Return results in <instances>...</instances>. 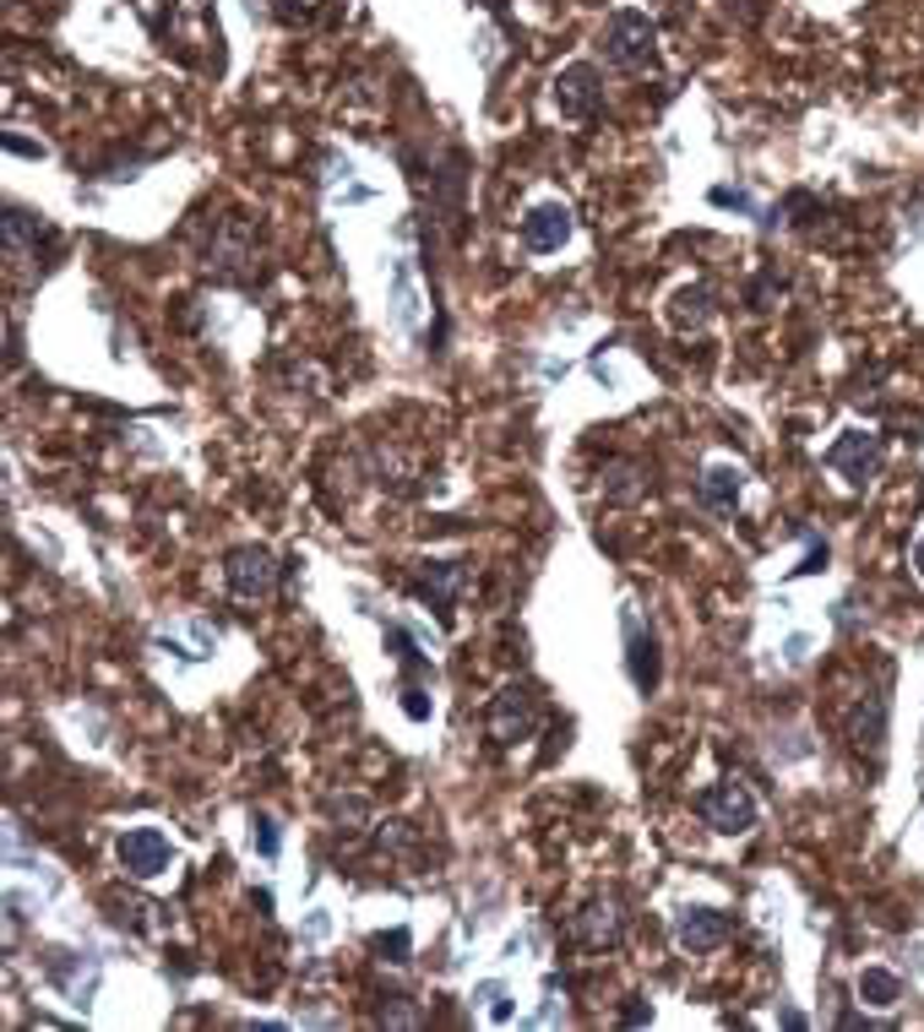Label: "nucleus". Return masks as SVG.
I'll list each match as a JSON object with an SVG mask.
<instances>
[{"label": "nucleus", "mask_w": 924, "mask_h": 1032, "mask_svg": "<svg viewBox=\"0 0 924 1032\" xmlns=\"http://www.w3.org/2000/svg\"><path fill=\"white\" fill-rule=\"evenodd\" d=\"M653 50H659V28H653L648 11H631V6L609 11V22H603V55L609 61L637 71V65L653 61Z\"/></svg>", "instance_id": "obj_1"}, {"label": "nucleus", "mask_w": 924, "mask_h": 1032, "mask_svg": "<svg viewBox=\"0 0 924 1032\" xmlns=\"http://www.w3.org/2000/svg\"><path fill=\"white\" fill-rule=\"evenodd\" d=\"M696 810H702V821L718 832V838H745L750 826H756V799H750V788L745 782H713V788H702V799H696Z\"/></svg>", "instance_id": "obj_2"}, {"label": "nucleus", "mask_w": 924, "mask_h": 1032, "mask_svg": "<svg viewBox=\"0 0 924 1032\" xmlns=\"http://www.w3.org/2000/svg\"><path fill=\"white\" fill-rule=\"evenodd\" d=\"M115 859H120V870L132 881H153V875H164L175 864V842L164 838L158 826H132V832L115 838Z\"/></svg>", "instance_id": "obj_3"}, {"label": "nucleus", "mask_w": 924, "mask_h": 1032, "mask_svg": "<svg viewBox=\"0 0 924 1032\" xmlns=\"http://www.w3.org/2000/svg\"><path fill=\"white\" fill-rule=\"evenodd\" d=\"M223 581H229V592L240 603H266L272 587H277V566H272V555H266L262 544H245V549H234L223 560Z\"/></svg>", "instance_id": "obj_4"}, {"label": "nucleus", "mask_w": 924, "mask_h": 1032, "mask_svg": "<svg viewBox=\"0 0 924 1032\" xmlns=\"http://www.w3.org/2000/svg\"><path fill=\"white\" fill-rule=\"evenodd\" d=\"M881 456H886L881 435H870V430H849L843 441L827 446V467L843 473L849 484H870V478L881 473Z\"/></svg>", "instance_id": "obj_5"}, {"label": "nucleus", "mask_w": 924, "mask_h": 1032, "mask_svg": "<svg viewBox=\"0 0 924 1032\" xmlns=\"http://www.w3.org/2000/svg\"><path fill=\"white\" fill-rule=\"evenodd\" d=\"M533 728H538V696L528 685H506L495 696V707H490V734L501 745H517V739H528Z\"/></svg>", "instance_id": "obj_6"}, {"label": "nucleus", "mask_w": 924, "mask_h": 1032, "mask_svg": "<svg viewBox=\"0 0 924 1032\" xmlns=\"http://www.w3.org/2000/svg\"><path fill=\"white\" fill-rule=\"evenodd\" d=\"M728 940V918L718 907H680L674 913V946L702 957V951H718Z\"/></svg>", "instance_id": "obj_7"}, {"label": "nucleus", "mask_w": 924, "mask_h": 1032, "mask_svg": "<svg viewBox=\"0 0 924 1032\" xmlns=\"http://www.w3.org/2000/svg\"><path fill=\"white\" fill-rule=\"evenodd\" d=\"M598 98H603V87H598V65L577 61V65H566V71L555 76V104H560L566 120H588V115L598 109Z\"/></svg>", "instance_id": "obj_8"}, {"label": "nucleus", "mask_w": 924, "mask_h": 1032, "mask_svg": "<svg viewBox=\"0 0 924 1032\" xmlns=\"http://www.w3.org/2000/svg\"><path fill=\"white\" fill-rule=\"evenodd\" d=\"M566 240H571V212H566L560 201L528 207V218H523V245H528L533 256H549V251H560Z\"/></svg>", "instance_id": "obj_9"}, {"label": "nucleus", "mask_w": 924, "mask_h": 1032, "mask_svg": "<svg viewBox=\"0 0 924 1032\" xmlns=\"http://www.w3.org/2000/svg\"><path fill=\"white\" fill-rule=\"evenodd\" d=\"M620 631H626V668H631V685H637V691H653V685H659V642H653V631H642L637 609L620 614Z\"/></svg>", "instance_id": "obj_10"}, {"label": "nucleus", "mask_w": 924, "mask_h": 1032, "mask_svg": "<svg viewBox=\"0 0 924 1032\" xmlns=\"http://www.w3.org/2000/svg\"><path fill=\"white\" fill-rule=\"evenodd\" d=\"M462 581H468V571H462L458 560H435V566H424V577H419V598H424L441 620H452V603H458Z\"/></svg>", "instance_id": "obj_11"}, {"label": "nucleus", "mask_w": 924, "mask_h": 1032, "mask_svg": "<svg viewBox=\"0 0 924 1032\" xmlns=\"http://www.w3.org/2000/svg\"><path fill=\"white\" fill-rule=\"evenodd\" d=\"M571 935H577L588 951L615 946V940H620V913H615V903H588L577 918H571Z\"/></svg>", "instance_id": "obj_12"}, {"label": "nucleus", "mask_w": 924, "mask_h": 1032, "mask_svg": "<svg viewBox=\"0 0 924 1032\" xmlns=\"http://www.w3.org/2000/svg\"><path fill=\"white\" fill-rule=\"evenodd\" d=\"M50 972H55V983L66 989L82 1011L93 1005V989H98V962H82V957H71V951H55Z\"/></svg>", "instance_id": "obj_13"}, {"label": "nucleus", "mask_w": 924, "mask_h": 1032, "mask_svg": "<svg viewBox=\"0 0 924 1032\" xmlns=\"http://www.w3.org/2000/svg\"><path fill=\"white\" fill-rule=\"evenodd\" d=\"M739 489H745V473H739L734 462H713V467L702 473V506H713V512H734V506H739Z\"/></svg>", "instance_id": "obj_14"}, {"label": "nucleus", "mask_w": 924, "mask_h": 1032, "mask_svg": "<svg viewBox=\"0 0 924 1032\" xmlns=\"http://www.w3.org/2000/svg\"><path fill=\"white\" fill-rule=\"evenodd\" d=\"M854 745L859 750H870V756H881V745H886V696H870V702L859 707Z\"/></svg>", "instance_id": "obj_15"}, {"label": "nucleus", "mask_w": 924, "mask_h": 1032, "mask_svg": "<svg viewBox=\"0 0 924 1032\" xmlns=\"http://www.w3.org/2000/svg\"><path fill=\"white\" fill-rule=\"evenodd\" d=\"M859 1000L886 1011V1005H897V1000H903V978H897V972H886V968H864V972H859Z\"/></svg>", "instance_id": "obj_16"}, {"label": "nucleus", "mask_w": 924, "mask_h": 1032, "mask_svg": "<svg viewBox=\"0 0 924 1032\" xmlns=\"http://www.w3.org/2000/svg\"><path fill=\"white\" fill-rule=\"evenodd\" d=\"M392 316L397 326H419V288H413V272H408V261H392Z\"/></svg>", "instance_id": "obj_17"}, {"label": "nucleus", "mask_w": 924, "mask_h": 1032, "mask_svg": "<svg viewBox=\"0 0 924 1032\" xmlns=\"http://www.w3.org/2000/svg\"><path fill=\"white\" fill-rule=\"evenodd\" d=\"M674 326L680 331H702V326L713 322V294L707 288H685V294H674Z\"/></svg>", "instance_id": "obj_18"}, {"label": "nucleus", "mask_w": 924, "mask_h": 1032, "mask_svg": "<svg viewBox=\"0 0 924 1032\" xmlns=\"http://www.w3.org/2000/svg\"><path fill=\"white\" fill-rule=\"evenodd\" d=\"M370 946H376V957H381V962L402 968V962H408V951H413V935H408V929H387V935H376Z\"/></svg>", "instance_id": "obj_19"}, {"label": "nucleus", "mask_w": 924, "mask_h": 1032, "mask_svg": "<svg viewBox=\"0 0 924 1032\" xmlns=\"http://www.w3.org/2000/svg\"><path fill=\"white\" fill-rule=\"evenodd\" d=\"M473 994L484 1000V1011H490V1022H512V994H506V983H495V978H490V983H479Z\"/></svg>", "instance_id": "obj_20"}, {"label": "nucleus", "mask_w": 924, "mask_h": 1032, "mask_svg": "<svg viewBox=\"0 0 924 1032\" xmlns=\"http://www.w3.org/2000/svg\"><path fill=\"white\" fill-rule=\"evenodd\" d=\"M251 842L262 847V859H277V847H283V832H277V821H272V815H251Z\"/></svg>", "instance_id": "obj_21"}, {"label": "nucleus", "mask_w": 924, "mask_h": 1032, "mask_svg": "<svg viewBox=\"0 0 924 1032\" xmlns=\"http://www.w3.org/2000/svg\"><path fill=\"white\" fill-rule=\"evenodd\" d=\"M402 712H408L413 723H430V696H424V685L402 680Z\"/></svg>", "instance_id": "obj_22"}, {"label": "nucleus", "mask_w": 924, "mask_h": 1032, "mask_svg": "<svg viewBox=\"0 0 924 1032\" xmlns=\"http://www.w3.org/2000/svg\"><path fill=\"white\" fill-rule=\"evenodd\" d=\"M713 207H734V212H750V218H756L750 191H734V186H718V191H713Z\"/></svg>", "instance_id": "obj_23"}, {"label": "nucleus", "mask_w": 924, "mask_h": 1032, "mask_svg": "<svg viewBox=\"0 0 924 1032\" xmlns=\"http://www.w3.org/2000/svg\"><path fill=\"white\" fill-rule=\"evenodd\" d=\"M784 657H789V663H805V657H810V636H805V631H794L789 642H784Z\"/></svg>", "instance_id": "obj_24"}, {"label": "nucleus", "mask_w": 924, "mask_h": 1032, "mask_svg": "<svg viewBox=\"0 0 924 1032\" xmlns=\"http://www.w3.org/2000/svg\"><path fill=\"white\" fill-rule=\"evenodd\" d=\"M6 152H22V158H44V147L22 141V136H6Z\"/></svg>", "instance_id": "obj_25"}, {"label": "nucleus", "mask_w": 924, "mask_h": 1032, "mask_svg": "<svg viewBox=\"0 0 924 1032\" xmlns=\"http://www.w3.org/2000/svg\"><path fill=\"white\" fill-rule=\"evenodd\" d=\"M626 1022H631V1028H642V1022H653V1005H631V1011H626Z\"/></svg>", "instance_id": "obj_26"}, {"label": "nucleus", "mask_w": 924, "mask_h": 1032, "mask_svg": "<svg viewBox=\"0 0 924 1032\" xmlns=\"http://www.w3.org/2000/svg\"><path fill=\"white\" fill-rule=\"evenodd\" d=\"M914 571H920V581H924V538L914 544Z\"/></svg>", "instance_id": "obj_27"}]
</instances>
